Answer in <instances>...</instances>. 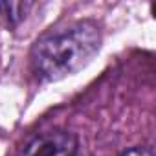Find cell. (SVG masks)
<instances>
[{
    "instance_id": "1",
    "label": "cell",
    "mask_w": 156,
    "mask_h": 156,
    "mask_svg": "<svg viewBox=\"0 0 156 156\" xmlns=\"http://www.w3.org/2000/svg\"><path fill=\"white\" fill-rule=\"evenodd\" d=\"M101 30L94 20H77L44 33L31 48L30 62L42 81H59L83 70L101 48Z\"/></svg>"
},
{
    "instance_id": "2",
    "label": "cell",
    "mask_w": 156,
    "mask_h": 156,
    "mask_svg": "<svg viewBox=\"0 0 156 156\" xmlns=\"http://www.w3.org/2000/svg\"><path fill=\"white\" fill-rule=\"evenodd\" d=\"M77 140L68 130H48L28 141L19 156H73Z\"/></svg>"
},
{
    "instance_id": "3",
    "label": "cell",
    "mask_w": 156,
    "mask_h": 156,
    "mask_svg": "<svg viewBox=\"0 0 156 156\" xmlns=\"http://www.w3.org/2000/svg\"><path fill=\"white\" fill-rule=\"evenodd\" d=\"M30 9H31V2H0V15L11 26L20 24Z\"/></svg>"
},
{
    "instance_id": "4",
    "label": "cell",
    "mask_w": 156,
    "mask_h": 156,
    "mask_svg": "<svg viewBox=\"0 0 156 156\" xmlns=\"http://www.w3.org/2000/svg\"><path fill=\"white\" fill-rule=\"evenodd\" d=\"M121 156H154V152L151 149H147V147H134V149L123 152Z\"/></svg>"
}]
</instances>
